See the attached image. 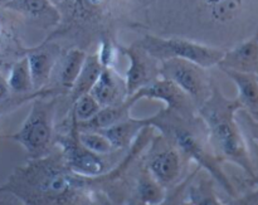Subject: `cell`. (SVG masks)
Here are the masks:
<instances>
[{"label": "cell", "instance_id": "obj_1", "mask_svg": "<svg viewBox=\"0 0 258 205\" xmlns=\"http://www.w3.org/2000/svg\"><path fill=\"white\" fill-rule=\"evenodd\" d=\"M92 181L73 174L62 156L47 155L18 168L0 190L9 191L25 205H83Z\"/></svg>", "mask_w": 258, "mask_h": 205}, {"label": "cell", "instance_id": "obj_2", "mask_svg": "<svg viewBox=\"0 0 258 205\" xmlns=\"http://www.w3.org/2000/svg\"><path fill=\"white\" fill-rule=\"evenodd\" d=\"M241 110L237 98L226 97L221 88L212 83L211 95L201 105L199 113L207 128L209 146L221 163L234 164L249 178L257 179L248 145L236 117Z\"/></svg>", "mask_w": 258, "mask_h": 205}, {"label": "cell", "instance_id": "obj_3", "mask_svg": "<svg viewBox=\"0 0 258 205\" xmlns=\"http://www.w3.org/2000/svg\"><path fill=\"white\" fill-rule=\"evenodd\" d=\"M136 44L158 62L178 58L196 63L204 70L218 65L226 52V49L212 47L189 38L160 37L154 34H145Z\"/></svg>", "mask_w": 258, "mask_h": 205}, {"label": "cell", "instance_id": "obj_4", "mask_svg": "<svg viewBox=\"0 0 258 205\" xmlns=\"http://www.w3.org/2000/svg\"><path fill=\"white\" fill-rule=\"evenodd\" d=\"M208 19L226 30L234 43L247 39L258 30V0H201Z\"/></svg>", "mask_w": 258, "mask_h": 205}, {"label": "cell", "instance_id": "obj_5", "mask_svg": "<svg viewBox=\"0 0 258 205\" xmlns=\"http://www.w3.org/2000/svg\"><path fill=\"white\" fill-rule=\"evenodd\" d=\"M161 118V116H159ZM163 120V118H161ZM159 127L164 128V132L168 133L169 138L174 141L175 148H179V151H183L185 155L196 160L204 170L211 174L212 178L227 191L231 196L236 198V190L232 185L231 180L226 175L222 169V163L209 146L208 140L203 141L201 136L197 135L190 128H186L180 122H166L165 120L160 123H156Z\"/></svg>", "mask_w": 258, "mask_h": 205}, {"label": "cell", "instance_id": "obj_6", "mask_svg": "<svg viewBox=\"0 0 258 205\" xmlns=\"http://www.w3.org/2000/svg\"><path fill=\"white\" fill-rule=\"evenodd\" d=\"M53 113L54 101L37 100L22 127L7 139L19 144L32 160L44 158L53 139Z\"/></svg>", "mask_w": 258, "mask_h": 205}, {"label": "cell", "instance_id": "obj_7", "mask_svg": "<svg viewBox=\"0 0 258 205\" xmlns=\"http://www.w3.org/2000/svg\"><path fill=\"white\" fill-rule=\"evenodd\" d=\"M159 76L178 86L189 98L202 105L209 97L212 82L206 70L185 59H166L160 62Z\"/></svg>", "mask_w": 258, "mask_h": 205}, {"label": "cell", "instance_id": "obj_8", "mask_svg": "<svg viewBox=\"0 0 258 205\" xmlns=\"http://www.w3.org/2000/svg\"><path fill=\"white\" fill-rule=\"evenodd\" d=\"M77 127L73 121L70 135L59 141L62 146V159L66 166L76 175L86 179H98L106 175L108 166L103 156L96 155L81 145L77 138Z\"/></svg>", "mask_w": 258, "mask_h": 205}, {"label": "cell", "instance_id": "obj_9", "mask_svg": "<svg viewBox=\"0 0 258 205\" xmlns=\"http://www.w3.org/2000/svg\"><path fill=\"white\" fill-rule=\"evenodd\" d=\"M118 50L123 57L127 58L128 62L123 82H125L126 96L130 97L136 91L156 80L159 76L160 62L150 57L136 43L131 47H118Z\"/></svg>", "mask_w": 258, "mask_h": 205}, {"label": "cell", "instance_id": "obj_10", "mask_svg": "<svg viewBox=\"0 0 258 205\" xmlns=\"http://www.w3.org/2000/svg\"><path fill=\"white\" fill-rule=\"evenodd\" d=\"M143 98L163 101L166 105L168 112H176L181 116L189 111V105L191 102L189 96H186L178 86L164 78L160 80L156 78L148 86L136 91L133 96L127 97V100L130 101L131 105H135Z\"/></svg>", "mask_w": 258, "mask_h": 205}, {"label": "cell", "instance_id": "obj_11", "mask_svg": "<svg viewBox=\"0 0 258 205\" xmlns=\"http://www.w3.org/2000/svg\"><path fill=\"white\" fill-rule=\"evenodd\" d=\"M218 67L258 76V30L247 39L226 49Z\"/></svg>", "mask_w": 258, "mask_h": 205}, {"label": "cell", "instance_id": "obj_12", "mask_svg": "<svg viewBox=\"0 0 258 205\" xmlns=\"http://www.w3.org/2000/svg\"><path fill=\"white\" fill-rule=\"evenodd\" d=\"M146 170L165 189L175 185L181 174L180 153L176 148L156 151L149 158Z\"/></svg>", "mask_w": 258, "mask_h": 205}, {"label": "cell", "instance_id": "obj_13", "mask_svg": "<svg viewBox=\"0 0 258 205\" xmlns=\"http://www.w3.org/2000/svg\"><path fill=\"white\" fill-rule=\"evenodd\" d=\"M3 9L40 24L55 25L60 19L59 10L50 0H10Z\"/></svg>", "mask_w": 258, "mask_h": 205}, {"label": "cell", "instance_id": "obj_14", "mask_svg": "<svg viewBox=\"0 0 258 205\" xmlns=\"http://www.w3.org/2000/svg\"><path fill=\"white\" fill-rule=\"evenodd\" d=\"M58 55L59 48L57 45H47L28 50L25 57L29 64L33 88H42L49 81L58 62Z\"/></svg>", "mask_w": 258, "mask_h": 205}, {"label": "cell", "instance_id": "obj_15", "mask_svg": "<svg viewBox=\"0 0 258 205\" xmlns=\"http://www.w3.org/2000/svg\"><path fill=\"white\" fill-rule=\"evenodd\" d=\"M123 93L126 95L123 77H120L111 68H103L90 95L97 101L101 107H108L123 102L125 101L122 100Z\"/></svg>", "mask_w": 258, "mask_h": 205}, {"label": "cell", "instance_id": "obj_16", "mask_svg": "<svg viewBox=\"0 0 258 205\" xmlns=\"http://www.w3.org/2000/svg\"><path fill=\"white\" fill-rule=\"evenodd\" d=\"M222 71L236 85L238 91L237 101L241 105L242 110H246L247 115L258 121V76L229 70Z\"/></svg>", "mask_w": 258, "mask_h": 205}, {"label": "cell", "instance_id": "obj_17", "mask_svg": "<svg viewBox=\"0 0 258 205\" xmlns=\"http://www.w3.org/2000/svg\"><path fill=\"white\" fill-rule=\"evenodd\" d=\"M131 102L126 98L123 102L120 105L108 106V107H101L97 115L92 118V120L87 121L85 123H76L77 130L81 131H101L105 128L111 127V126L116 125L118 122L127 120L128 112L131 108Z\"/></svg>", "mask_w": 258, "mask_h": 205}, {"label": "cell", "instance_id": "obj_18", "mask_svg": "<svg viewBox=\"0 0 258 205\" xmlns=\"http://www.w3.org/2000/svg\"><path fill=\"white\" fill-rule=\"evenodd\" d=\"M103 67L101 64L100 59H98L97 53H92V54L86 55L85 63L82 65L80 75H78L77 80L73 83L72 88H71V97L73 101L80 98L81 96H85L91 92L95 83L97 82L98 77L102 73Z\"/></svg>", "mask_w": 258, "mask_h": 205}, {"label": "cell", "instance_id": "obj_19", "mask_svg": "<svg viewBox=\"0 0 258 205\" xmlns=\"http://www.w3.org/2000/svg\"><path fill=\"white\" fill-rule=\"evenodd\" d=\"M151 125L150 120H134V118H127V120L118 122L111 127L105 128V130L97 131L102 133L105 138L108 139L111 145L115 150L118 149H125L130 145L131 140L136 136V133L143 127Z\"/></svg>", "mask_w": 258, "mask_h": 205}, {"label": "cell", "instance_id": "obj_20", "mask_svg": "<svg viewBox=\"0 0 258 205\" xmlns=\"http://www.w3.org/2000/svg\"><path fill=\"white\" fill-rule=\"evenodd\" d=\"M86 55H87V53L81 48H72L60 59L58 77H59V83L62 87L71 91L73 83L77 80L78 75L82 70Z\"/></svg>", "mask_w": 258, "mask_h": 205}, {"label": "cell", "instance_id": "obj_21", "mask_svg": "<svg viewBox=\"0 0 258 205\" xmlns=\"http://www.w3.org/2000/svg\"><path fill=\"white\" fill-rule=\"evenodd\" d=\"M136 195L141 205H163L166 201L165 188L161 186L148 170L139 175L136 184Z\"/></svg>", "mask_w": 258, "mask_h": 205}, {"label": "cell", "instance_id": "obj_22", "mask_svg": "<svg viewBox=\"0 0 258 205\" xmlns=\"http://www.w3.org/2000/svg\"><path fill=\"white\" fill-rule=\"evenodd\" d=\"M5 80L13 95H25L33 90L29 64L25 55L12 63Z\"/></svg>", "mask_w": 258, "mask_h": 205}, {"label": "cell", "instance_id": "obj_23", "mask_svg": "<svg viewBox=\"0 0 258 205\" xmlns=\"http://www.w3.org/2000/svg\"><path fill=\"white\" fill-rule=\"evenodd\" d=\"M191 205H226L222 203L213 189L212 180L201 179L188 188V201Z\"/></svg>", "mask_w": 258, "mask_h": 205}, {"label": "cell", "instance_id": "obj_24", "mask_svg": "<svg viewBox=\"0 0 258 205\" xmlns=\"http://www.w3.org/2000/svg\"><path fill=\"white\" fill-rule=\"evenodd\" d=\"M78 141L83 148L90 150L91 153L96 154L100 156L110 155L115 151L113 146L108 141L107 138L102 135V133L97 132V131H77Z\"/></svg>", "mask_w": 258, "mask_h": 205}, {"label": "cell", "instance_id": "obj_25", "mask_svg": "<svg viewBox=\"0 0 258 205\" xmlns=\"http://www.w3.org/2000/svg\"><path fill=\"white\" fill-rule=\"evenodd\" d=\"M73 106V121H76L77 123H85L87 121L92 120L96 115L98 113V111L101 110V106L98 105L97 101L87 93L85 96H81L80 98H77Z\"/></svg>", "mask_w": 258, "mask_h": 205}, {"label": "cell", "instance_id": "obj_26", "mask_svg": "<svg viewBox=\"0 0 258 205\" xmlns=\"http://www.w3.org/2000/svg\"><path fill=\"white\" fill-rule=\"evenodd\" d=\"M246 126L247 136H248V138L244 136V139H246L247 145H248L252 163H253L254 170H256V175L258 179V121L252 118L249 115H247Z\"/></svg>", "mask_w": 258, "mask_h": 205}, {"label": "cell", "instance_id": "obj_27", "mask_svg": "<svg viewBox=\"0 0 258 205\" xmlns=\"http://www.w3.org/2000/svg\"><path fill=\"white\" fill-rule=\"evenodd\" d=\"M13 93L10 92L9 87H8L7 80L4 76L0 73V108L4 111L9 110L14 103H13Z\"/></svg>", "mask_w": 258, "mask_h": 205}, {"label": "cell", "instance_id": "obj_28", "mask_svg": "<svg viewBox=\"0 0 258 205\" xmlns=\"http://www.w3.org/2000/svg\"><path fill=\"white\" fill-rule=\"evenodd\" d=\"M2 12L3 9H0V73H2V67L5 64L4 59L7 57V53L9 47L7 44V40L9 35H7V32H5L4 22L2 19Z\"/></svg>", "mask_w": 258, "mask_h": 205}, {"label": "cell", "instance_id": "obj_29", "mask_svg": "<svg viewBox=\"0 0 258 205\" xmlns=\"http://www.w3.org/2000/svg\"><path fill=\"white\" fill-rule=\"evenodd\" d=\"M234 199H236V200L233 201L232 205H258V188L256 190L241 196V198H237L236 196Z\"/></svg>", "mask_w": 258, "mask_h": 205}, {"label": "cell", "instance_id": "obj_30", "mask_svg": "<svg viewBox=\"0 0 258 205\" xmlns=\"http://www.w3.org/2000/svg\"><path fill=\"white\" fill-rule=\"evenodd\" d=\"M0 205H25L20 200L19 198H17L15 195H13L9 191L0 190Z\"/></svg>", "mask_w": 258, "mask_h": 205}, {"label": "cell", "instance_id": "obj_31", "mask_svg": "<svg viewBox=\"0 0 258 205\" xmlns=\"http://www.w3.org/2000/svg\"><path fill=\"white\" fill-rule=\"evenodd\" d=\"M9 2L10 0H0V9H3V8H4Z\"/></svg>", "mask_w": 258, "mask_h": 205}, {"label": "cell", "instance_id": "obj_32", "mask_svg": "<svg viewBox=\"0 0 258 205\" xmlns=\"http://www.w3.org/2000/svg\"><path fill=\"white\" fill-rule=\"evenodd\" d=\"M50 2L53 3V4H60V3H63V2H66V0H50Z\"/></svg>", "mask_w": 258, "mask_h": 205}, {"label": "cell", "instance_id": "obj_33", "mask_svg": "<svg viewBox=\"0 0 258 205\" xmlns=\"http://www.w3.org/2000/svg\"><path fill=\"white\" fill-rule=\"evenodd\" d=\"M5 111L4 110H2V108H0V115H3V113H4Z\"/></svg>", "mask_w": 258, "mask_h": 205}]
</instances>
